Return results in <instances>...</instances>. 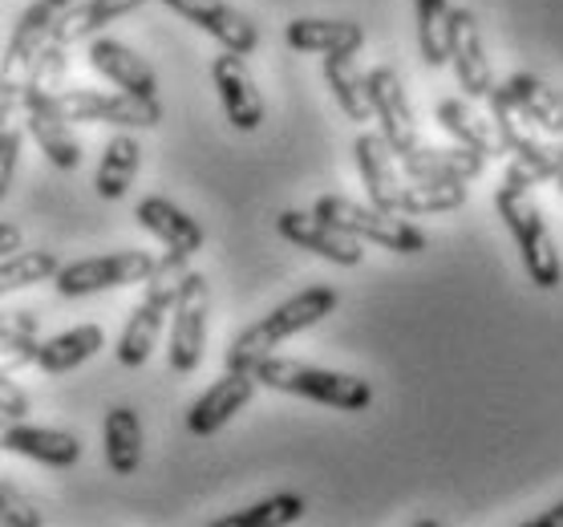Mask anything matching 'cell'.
Masks as SVG:
<instances>
[{
  "mask_svg": "<svg viewBox=\"0 0 563 527\" xmlns=\"http://www.w3.org/2000/svg\"><path fill=\"white\" fill-rule=\"evenodd\" d=\"M154 256L151 252H110V256H90V260H74L65 268L53 272V288L62 296H93V293H110V288H126V284H142L151 276Z\"/></svg>",
  "mask_w": 563,
  "mask_h": 527,
  "instance_id": "9",
  "label": "cell"
},
{
  "mask_svg": "<svg viewBox=\"0 0 563 527\" xmlns=\"http://www.w3.org/2000/svg\"><path fill=\"white\" fill-rule=\"evenodd\" d=\"M16 106H0V199L9 195L16 179V163H21V122H16Z\"/></svg>",
  "mask_w": 563,
  "mask_h": 527,
  "instance_id": "34",
  "label": "cell"
},
{
  "mask_svg": "<svg viewBox=\"0 0 563 527\" xmlns=\"http://www.w3.org/2000/svg\"><path fill=\"white\" fill-rule=\"evenodd\" d=\"M418 9V45H422V62L430 69L446 65V21L450 0H413Z\"/></svg>",
  "mask_w": 563,
  "mask_h": 527,
  "instance_id": "33",
  "label": "cell"
},
{
  "mask_svg": "<svg viewBox=\"0 0 563 527\" xmlns=\"http://www.w3.org/2000/svg\"><path fill=\"white\" fill-rule=\"evenodd\" d=\"M134 219H139L158 244L167 248L170 256L191 260L207 240L203 223H199L195 216H187L183 207H175L170 199H163V195H146V199L134 207Z\"/></svg>",
  "mask_w": 563,
  "mask_h": 527,
  "instance_id": "19",
  "label": "cell"
},
{
  "mask_svg": "<svg viewBox=\"0 0 563 527\" xmlns=\"http://www.w3.org/2000/svg\"><path fill=\"white\" fill-rule=\"evenodd\" d=\"M353 155H357L361 183L369 191V204L382 207V211H397V191H401V167H397V155L389 151V142L382 134H357L353 142Z\"/></svg>",
  "mask_w": 563,
  "mask_h": 527,
  "instance_id": "22",
  "label": "cell"
},
{
  "mask_svg": "<svg viewBox=\"0 0 563 527\" xmlns=\"http://www.w3.org/2000/svg\"><path fill=\"white\" fill-rule=\"evenodd\" d=\"M90 69L102 74L106 81H114L118 90L134 94V98H158V78L146 65V57L122 45V41L110 37H93L90 41Z\"/></svg>",
  "mask_w": 563,
  "mask_h": 527,
  "instance_id": "21",
  "label": "cell"
},
{
  "mask_svg": "<svg viewBox=\"0 0 563 527\" xmlns=\"http://www.w3.org/2000/svg\"><path fill=\"white\" fill-rule=\"evenodd\" d=\"M490 94L543 134H563V94L551 90L548 81L536 78V74H515Z\"/></svg>",
  "mask_w": 563,
  "mask_h": 527,
  "instance_id": "20",
  "label": "cell"
},
{
  "mask_svg": "<svg viewBox=\"0 0 563 527\" xmlns=\"http://www.w3.org/2000/svg\"><path fill=\"white\" fill-rule=\"evenodd\" d=\"M21 118H25V130L33 134V142L41 146V155L49 158L57 171H74L81 163V142L62 114V94L21 90Z\"/></svg>",
  "mask_w": 563,
  "mask_h": 527,
  "instance_id": "11",
  "label": "cell"
},
{
  "mask_svg": "<svg viewBox=\"0 0 563 527\" xmlns=\"http://www.w3.org/2000/svg\"><path fill=\"white\" fill-rule=\"evenodd\" d=\"M163 4H167V9H175L179 17H187V21H191V25H199L203 33H211L223 50L240 53V57L256 53L260 29L252 25L240 9H231L228 0H163Z\"/></svg>",
  "mask_w": 563,
  "mask_h": 527,
  "instance_id": "16",
  "label": "cell"
},
{
  "mask_svg": "<svg viewBox=\"0 0 563 527\" xmlns=\"http://www.w3.org/2000/svg\"><path fill=\"white\" fill-rule=\"evenodd\" d=\"M187 276V260L183 256H163L154 260L151 276H146V296H142V305L130 312L126 329L118 337V361L126 365V370H139L146 365V358L154 353L158 345V337H163V321H167L170 305H175V296H179V284Z\"/></svg>",
  "mask_w": 563,
  "mask_h": 527,
  "instance_id": "4",
  "label": "cell"
},
{
  "mask_svg": "<svg viewBox=\"0 0 563 527\" xmlns=\"http://www.w3.org/2000/svg\"><path fill=\"white\" fill-rule=\"evenodd\" d=\"M207 317H211V284L203 272L183 276L179 296L170 305V370L175 373H195L203 361L207 345Z\"/></svg>",
  "mask_w": 563,
  "mask_h": 527,
  "instance_id": "6",
  "label": "cell"
},
{
  "mask_svg": "<svg viewBox=\"0 0 563 527\" xmlns=\"http://www.w3.org/2000/svg\"><path fill=\"white\" fill-rule=\"evenodd\" d=\"M305 515V499L292 495V491H284V495H272L264 503H252L244 512H231L223 519H216V527H284V524H296Z\"/></svg>",
  "mask_w": 563,
  "mask_h": 527,
  "instance_id": "31",
  "label": "cell"
},
{
  "mask_svg": "<svg viewBox=\"0 0 563 527\" xmlns=\"http://www.w3.org/2000/svg\"><path fill=\"white\" fill-rule=\"evenodd\" d=\"M45 4H49V9H57V13H62V9H69L74 0H45Z\"/></svg>",
  "mask_w": 563,
  "mask_h": 527,
  "instance_id": "41",
  "label": "cell"
},
{
  "mask_svg": "<svg viewBox=\"0 0 563 527\" xmlns=\"http://www.w3.org/2000/svg\"><path fill=\"white\" fill-rule=\"evenodd\" d=\"M65 122H102L118 130H151L163 122L158 98H134L126 90H65L62 94Z\"/></svg>",
  "mask_w": 563,
  "mask_h": 527,
  "instance_id": "8",
  "label": "cell"
},
{
  "mask_svg": "<svg viewBox=\"0 0 563 527\" xmlns=\"http://www.w3.org/2000/svg\"><path fill=\"white\" fill-rule=\"evenodd\" d=\"M211 78H216V90H219V102H223V114L235 130H260L264 122V98L256 90V78H252V69L240 53L223 50L211 62Z\"/></svg>",
  "mask_w": 563,
  "mask_h": 527,
  "instance_id": "15",
  "label": "cell"
},
{
  "mask_svg": "<svg viewBox=\"0 0 563 527\" xmlns=\"http://www.w3.org/2000/svg\"><path fill=\"white\" fill-rule=\"evenodd\" d=\"M102 438H106V463L114 475H134L142 466V422L139 414L130 410V406H114V410L106 414L102 422Z\"/></svg>",
  "mask_w": 563,
  "mask_h": 527,
  "instance_id": "28",
  "label": "cell"
},
{
  "mask_svg": "<svg viewBox=\"0 0 563 527\" xmlns=\"http://www.w3.org/2000/svg\"><path fill=\"white\" fill-rule=\"evenodd\" d=\"M365 86H369V102H373V118L382 122V139L389 142V151L401 155V151H410L422 142L418 134V118H413V106H410V94L397 78V69L389 65H377L365 74Z\"/></svg>",
  "mask_w": 563,
  "mask_h": 527,
  "instance_id": "12",
  "label": "cell"
},
{
  "mask_svg": "<svg viewBox=\"0 0 563 527\" xmlns=\"http://www.w3.org/2000/svg\"><path fill=\"white\" fill-rule=\"evenodd\" d=\"M41 321H37V312H29V309H0V341H9V337H37Z\"/></svg>",
  "mask_w": 563,
  "mask_h": 527,
  "instance_id": "37",
  "label": "cell"
},
{
  "mask_svg": "<svg viewBox=\"0 0 563 527\" xmlns=\"http://www.w3.org/2000/svg\"><path fill=\"white\" fill-rule=\"evenodd\" d=\"M62 268L53 252H13V256H0V296L21 293L29 284L53 281V272Z\"/></svg>",
  "mask_w": 563,
  "mask_h": 527,
  "instance_id": "32",
  "label": "cell"
},
{
  "mask_svg": "<svg viewBox=\"0 0 563 527\" xmlns=\"http://www.w3.org/2000/svg\"><path fill=\"white\" fill-rule=\"evenodd\" d=\"M252 394H256V377H252V373L223 370V377H219L216 386L207 389L203 398L187 410V430H191L195 438L216 435V430H223L235 414L244 410L247 402H252Z\"/></svg>",
  "mask_w": 563,
  "mask_h": 527,
  "instance_id": "18",
  "label": "cell"
},
{
  "mask_svg": "<svg viewBox=\"0 0 563 527\" xmlns=\"http://www.w3.org/2000/svg\"><path fill=\"white\" fill-rule=\"evenodd\" d=\"M397 167L401 175H410V179H434V183H471L478 179L483 171H487V158L471 151V146H410V151H401L397 155Z\"/></svg>",
  "mask_w": 563,
  "mask_h": 527,
  "instance_id": "17",
  "label": "cell"
},
{
  "mask_svg": "<svg viewBox=\"0 0 563 527\" xmlns=\"http://www.w3.org/2000/svg\"><path fill=\"white\" fill-rule=\"evenodd\" d=\"M276 232H280L288 244L305 248V252L329 260V264H341V268H357L361 260H365L361 240H353L349 232L333 228L329 219L312 216V211H280V216H276Z\"/></svg>",
  "mask_w": 563,
  "mask_h": 527,
  "instance_id": "13",
  "label": "cell"
},
{
  "mask_svg": "<svg viewBox=\"0 0 563 527\" xmlns=\"http://www.w3.org/2000/svg\"><path fill=\"white\" fill-rule=\"evenodd\" d=\"M0 414H4V418H25V414H29L25 389L16 386L4 370H0Z\"/></svg>",
  "mask_w": 563,
  "mask_h": 527,
  "instance_id": "38",
  "label": "cell"
},
{
  "mask_svg": "<svg viewBox=\"0 0 563 527\" xmlns=\"http://www.w3.org/2000/svg\"><path fill=\"white\" fill-rule=\"evenodd\" d=\"M324 81H329L336 106H341L353 122H369L373 118L369 86H365V74H361V65L353 62V53H324Z\"/></svg>",
  "mask_w": 563,
  "mask_h": 527,
  "instance_id": "29",
  "label": "cell"
},
{
  "mask_svg": "<svg viewBox=\"0 0 563 527\" xmlns=\"http://www.w3.org/2000/svg\"><path fill=\"white\" fill-rule=\"evenodd\" d=\"M21 228L16 223H0V256H13V252H21Z\"/></svg>",
  "mask_w": 563,
  "mask_h": 527,
  "instance_id": "39",
  "label": "cell"
},
{
  "mask_svg": "<svg viewBox=\"0 0 563 527\" xmlns=\"http://www.w3.org/2000/svg\"><path fill=\"white\" fill-rule=\"evenodd\" d=\"M446 62L459 74V86L466 90L471 102H483L495 90V69L487 57V41L478 29V17L471 9H450L446 21Z\"/></svg>",
  "mask_w": 563,
  "mask_h": 527,
  "instance_id": "10",
  "label": "cell"
},
{
  "mask_svg": "<svg viewBox=\"0 0 563 527\" xmlns=\"http://www.w3.org/2000/svg\"><path fill=\"white\" fill-rule=\"evenodd\" d=\"M438 122H442V130H446L450 139L462 142V146H471V151H478L483 158L507 155L495 122H490L487 114H478L466 98H446V102H438Z\"/></svg>",
  "mask_w": 563,
  "mask_h": 527,
  "instance_id": "25",
  "label": "cell"
},
{
  "mask_svg": "<svg viewBox=\"0 0 563 527\" xmlns=\"http://www.w3.org/2000/svg\"><path fill=\"white\" fill-rule=\"evenodd\" d=\"M336 300H341V296H336V288H329V284H312L305 293H296L292 300H284L280 309H272L268 317H260L256 325H247L244 333L231 341L228 353H223V370L252 373V365H256L260 358L276 353V345H284L288 337L305 333V329L324 321V317L336 309Z\"/></svg>",
  "mask_w": 563,
  "mask_h": 527,
  "instance_id": "1",
  "label": "cell"
},
{
  "mask_svg": "<svg viewBox=\"0 0 563 527\" xmlns=\"http://www.w3.org/2000/svg\"><path fill=\"white\" fill-rule=\"evenodd\" d=\"M0 527H41V512L33 507V499L4 475H0Z\"/></svg>",
  "mask_w": 563,
  "mask_h": 527,
  "instance_id": "35",
  "label": "cell"
},
{
  "mask_svg": "<svg viewBox=\"0 0 563 527\" xmlns=\"http://www.w3.org/2000/svg\"><path fill=\"white\" fill-rule=\"evenodd\" d=\"M551 183H555V187H560V191H563V167L555 171V179H551Z\"/></svg>",
  "mask_w": 563,
  "mask_h": 527,
  "instance_id": "42",
  "label": "cell"
},
{
  "mask_svg": "<svg viewBox=\"0 0 563 527\" xmlns=\"http://www.w3.org/2000/svg\"><path fill=\"white\" fill-rule=\"evenodd\" d=\"M312 216L329 219L333 228L349 232L353 240H369V244L385 248V252H401V256H418L430 248L422 228H413L410 219H397V211H382L373 204H357L345 195H320Z\"/></svg>",
  "mask_w": 563,
  "mask_h": 527,
  "instance_id": "5",
  "label": "cell"
},
{
  "mask_svg": "<svg viewBox=\"0 0 563 527\" xmlns=\"http://www.w3.org/2000/svg\"><path fill=\"white\" fill-rule=\"evenodd\" d=\"M495 211H499L503 223L511 228L531 284L543 288V293L560 288L563 260H560V252H555V240H551L548 223H543V211L536 207L531 191H527V187H515V183H503L499 191H495Z\"/></svg>",
  "mask_w": 563,
  "mask_h": 527,
  "instance_id": "3",
  "label": "cell"
},
{
  "mask_svg": "<svg viewBox=\"0 0 563 527\" xmlns=\"http://www.w3.org/2000/svg\"><path fill=\"white\" fill-rule=\"evenodd\" d=\"M37 361V337H9V341H0V370L13 373V370H25Z\"/></svg>",
  "mask_w": 563,
  "mask_h": 527,
  "instance_id": "36",
  "label": "cell"
},
{
  "mask_svg": "<svg viewBox=\"0 0 563 527\" xmlns=\"http://www.w3.org/2000/svg\"><path fill=\"white\" fill-rule=\"evenodd\" d=\"M560 151H563V146H560Z\"/></svg>",
  "mask_w": 563,
  "mask_h": 527,
  "instance_id": "43",
  "label": "cell"
},
{
  "mask_svg": "<svg viewBox=\"0 0 563 527\" xmlns=\"http://www.w3.org/2000/svg\"><path fill=\"white\" fill-rule=\"evenodd\" d=\"M146 0H81V4H69L57 13L53 21V45H77V41H90L98 29L114 25L118 17H130L139 13Z\"/></svg>",
  "mask_w": 563,
  "mask_h": 527,
  "instance_id": "23",
  "label": "cell"
},
{
  "mask_svg": "<svg viewBox=\"0 0 563 527\" xmlns=\"http://www.w3.org/2000/svg\"><path fill=\"white\" fill-rule=\"evenodd\" d=\"M102 345V325H77V329H65V333L49 337V341H37V361L33 365L41 373H69L77 365H86L90 358H98Z\"/></svg>",
  "mask_w": 563,
  "mask_h": 527,
  "instance_id": "26",
  "label": "cell"
},
{
  "mask_svg": "<svg viewBox=\"0 0 563 527\" xmlns=\"http://www.w3.org/2000/svg\"><path fill=\"white\" fill-rule=\"evenodd\" d=\"M252 377L256 386L280 389V394H296V398L320 402V406H333V410L357 414L373 402V386L365 377H353V373H336V370H320V365H308V361L292 358H260L252 365Z\"/></svg>",
  "mask_w": 563,
  "mask_h": 527,
  "instance_id": "2",
  "label": "cell"
},
{
  "mask_svg": "<svg viewBox=\"0 0 563 527\" xmlns=\"http://www.w3.org/2000/svg\"><path fill=\"white\" fill-rule=\"evenodd\" d=\"M527 527H563V503L548 507V512L536 515V519H527Z\"/></svg>",
  "mask_w": 563,
  "mask_h": 527,
  "instance_id": "40",
  "label": "cell"
},
{
  "mask_svg": "<svg viewBox=\"0 0 563 527\" xmlns=\"http://www.w3.org/2000/svg\"><path fill=\"white\" fill-rule=\"evenodd\" d=\"M466 183H434L410 179L397 191V216H438V211H459L466 204Z\"/></svg>",
  "mask_w": 563,
  "mask_h": 527,
  "instance_id": "30",
  "label": "cell"
},
{
  "mask_svg": "<svg viewBox=\"0 0 563 527\" xmlns=\"http://www.w3.org/2000/svg\"><path fill=\"white\" fill-rule=\"evenodd\" d=\"M53 21H57V9H49L45 0H33L21 13L13 37H9V50L0 57V106H16L21 110V90H25L29 74H33V62L49 45Z\"/></svg>",
  "mask_w": 563,
  "mask_h": 527,
  "instance_id": "7",
  "label": "cell"
},
{
  "mask_svg": "<svg viewBox=\"0 0 563 527\" xmlns=\"http://www.w3.org/2000/svg\"><path fill=\"white\" fill-rule=\"evenodd\" d=\"M0 450L33 459L45 466H74L81 459V438L74 430L57 426H29L25 418H4L0 414Z\"/></svg>",
  "mask_w": 563,
  "mask_h": 527,
  "instance_id": "14",
  "label": "cell"
},
{
  "mask_svg": "<svg viewBox=\"0 0 563 527\" xmlns=\"http://www.w3.org/2000/svg\"><path fill=\"white\" fill-rule=\"evenodd\" d=\"M284 41L296 53H357L365 45V29L357 21H320V17H296L284 29Z\"/></svg>",
  "mask_w": 563,
  "mask_h": 527,
  "instance_id": "24",
  "label": "cell"
},
{
  "mask_svg": "<svg viewBox=\"0 0 563 527\" xmlns=\"http://www.w3.org/2000/svg\"><path fill=\"white\" fill-rule=\"evenodd\" d=\"M139 163H142V146L139 139L122 130L114 139L106 142L102 158H98V171H93V187L102 199H122L130 191V183L139 175Z\"/></svg>",
  "mask_w": 563,
  "mask_h": 527,
  "instance_id": "27",
  "label": "cell"
}]
</instances>
